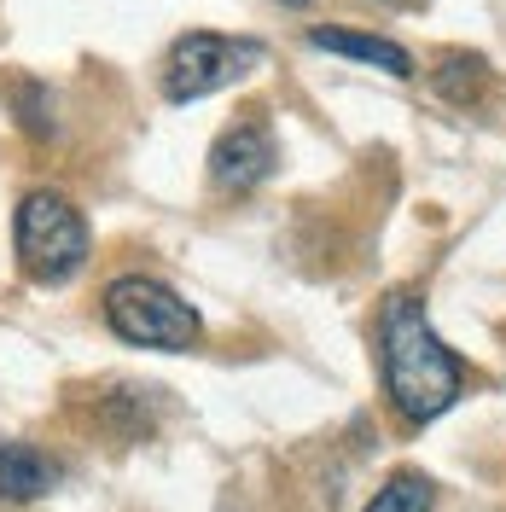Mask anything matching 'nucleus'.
<instances>
[{
    "label": "nucleus",
    "mask_w": 506,
    "mask_h": 512,
    "mask_svg": "<svg viewBox=\"0 0 506 512\" xmlns=\"http://www.w3.org/2000/svg\"><path fill=\"white\" fill-rule=\"evenodd\" d=\"M379 373L390 408L408 425L443 419L466 390V361L437 338V326L413 291H396L379 315Z\"/></svg>",
    "instance_id": "1"
},
{
    "label": "nucleus",
    "mask_w": 506,
    "mask_h": 512,
    "mask_svg": "<svg viewBox=\"0 0 506 512\" xmlns=\"http://www.w3.org/2000/svg\"><path fill=\"white\" fill-rule=\"evenodd\" d=\"M12 245H18V262L35 286H64L88 268V251H94V233L82 222V210L64 198V192H24L18 204V222H12Z\"/></svg>",
    "instance_id": "2"
},
{
    "label": "nucleus",
    "mask_w": 506,
    "mask_h": 512,
    "mask_svg": "<svg viewBox=\"0 0 506 512\" xmlns=\"http://www.w3.org/2000/svg\"><path fill=\"white\" fill-rule=\"evenodd\" d=\"M105 326L134 350H169V355L192 350L198 332H204L198 309L152 274H123V280L105 286Z\"/></svg>",
    "instance_id": "3"
},
{
    "label": "nucleus",
    "mask_w": 506,
    "mask_h": 512,
    "mask_svg": "<svg viewBox=\"0 0 506 512\" xmlns=\"http://www.w3.org/2000/svg\"><path fill=\"white\" fill-rule=\"evenodd\" d=\"M268 47L256 35H216V30H192L169 47L163 59V99L169 105H198V99L222 94L233 82H245L251 70H262Z\"/></svg>",
    "instance_id": "4"
},
{
    "label": "nucleus",
    "mask_w": 506,
    "mask_h": 512,
    "mask_svg": "<svg viewBox=\"0 0 506 512\" xmlns=\"http://www.w3.org/2000/svg\"><path fill=\"white\" fill-rule=\"evenodd\" d=\"M274 169H280V140H274L268 117H245V123L222 128L210 146V187L216 192H256Z\"/></svg>",
    "instance_id": "5"
},
{
    "label": "nucleus",
    "mask_w": 506,
    "mask_h": 512,
    "mask_svg": "<svg viewBox=\"0 0 506 512\" xmlns=\"http://www.w3.org/2000/svg\"><path fill=\"white\" fill-rule=\"evenodd\" d=\"M309 47L320 53H344L355 64H373L384 76H413V53L390 35H367V30H338V24H315L309 30Z\"/></svg>",
    "instance_id": "6"
},
{
    "label": "nucleus",
    "mask_w": 506,
    "mask_h": 512,
    "mask_svg": "<svg viewBox=\"0 0 506 512\" xmlns=\"http://www.w3.org/2000/svg\"><path fill=\"white\" fill-rule=\"evenodd\" d=\"M59 483V466L30 443H0V495L6 501H35Z\"/></svg>",
    "instance_id": "7"
},
{
    "label": "nucleus",
    "mask_w": 506,
    "mask_h": 512,
    "mask_svg": "<svg viewBox=\"0 0 506 512\" xmlns=\"http://www.w3.org/2000/svg\"><path fill=\"white\" fill-rule=\"evenodd\" d=\"M431 507H437V489H431V478H425V472H396V478L384 483V489L361 512H431Z\"/></svg>",
    "instance_id": "8"
},
{
    "label": "nucleus",
    "mask_w": 506,
    "mask_h": 512,
    "mask_svg": "<svg viewBox=\"0 0 506 512\" xmlns=\"http://www.w3.org/2000/svg\"><path fill=\"white\" fill-rule=\"evenodd\" d=\"M280 6H315V0H280Z\"/></svg>",
    "instance_id": "9"
}]
</instances>
